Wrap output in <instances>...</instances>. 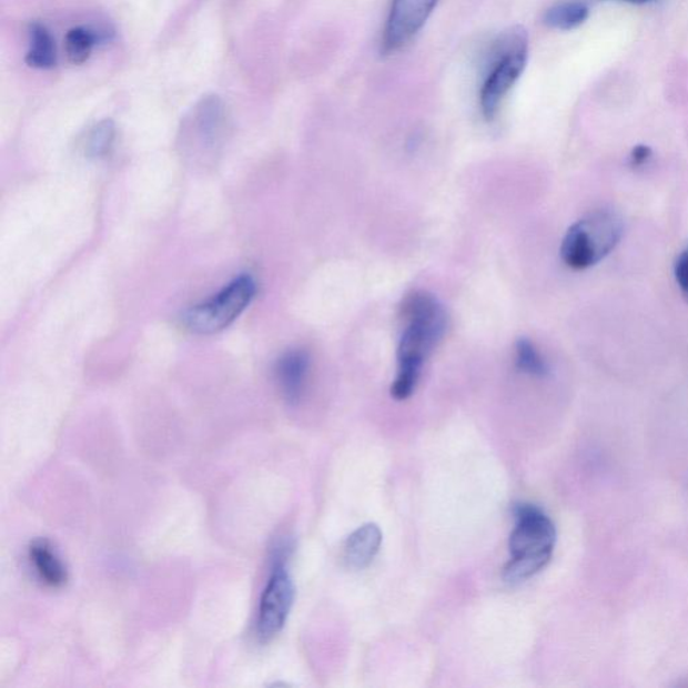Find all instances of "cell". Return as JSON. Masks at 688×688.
Instances as JSON below:
<instances>
[{"mask_svg":"<svg viewBox=\"0 0 688 688\" xmlns=\"http://www.w3.org/2000/svg\"><path fill=\"white\" fill-rule=\"evenodd\" d=\"M404 331L397 350V377L392 396L404 401L418 385L424 363L447 333L448 316L438 299L426 291H414L401 305Z\"/></svg>","mask_w":688,"mask_h":688,"instance_id":"6da1fadb","label":"cell"},{"mask_svg":"<svg viewBox=\"0 0 688 688\" xmlns=\"http://www.w3.org/2000/svg\"><path fill=\"white\" fill-rule=\"evenodd\" d=\"M514 514L516 526L509 537L513 559L503 573L507 583L525 581L543 570L550 563L557 540L556 526L543 509L518 505Z\"/></svg>","mask_w":688,"mask_h":688,"instance_id":"7a4b0ae2","label":"cell"},{"mask_svg":"<svg viewBox=\"0 0 688 688\" xmlns=\"http://www.w3.org/2000/svg\"><path fill=\"white\" fill-rule=\"evenodd\" d=\"M623 234L624 222L615 210H595L566 232L560 257L571 270H588L616 250Z\"/></svg>","mask_w":688,"mask_h":688,"instance_id":"3957f363","label":"cell"},{"mask_svg":"<svg viewBox=\"0 0 688 688\" xmlns=\"http://www.w3.org/2000/svg\"><path fill=\"white\" fill-rule=\"evenodd\" d=\"M528 37L516 27L496 38L489 50L487 73L480 89V108L484 118L494 120L503 101L520 79L526 68Z\"/></svg>","mask_w":688,"mask_h":688,"instance_id":"277c9868","label":"cell"},{"mask_svg":"<svg viewBox=\"0 0 688 688\" xmlns=\"http://www.w3.org/2000/svg\"><path fill=\"white\" fill-rule=\"evenodd\" d=\"M256 292L257 284L252 276L234 279L209 301L186 311L183 315L184 326L199 335L221 333L247 308Z\"/></svg>","mask_w":688,"mask_h":688,"instance_id":"5b68a950","label":"cell"},{"mask_svg":"<svg viewBox=\"0 0 688 688\" xmlns=\"http://www.w3.org/2000/svg\"><path fill=\"white\" fill-rule=\"evenodd\" d=\"M286 558L272 557L271 577L261 595L256 634L260 641H271L282 633L295 600V585L286 568Z\"/></svg>","mask_w":688,"mask_h":688,"instance_id":"8992f818","label":"cell"},{"mask_svg":"<svg viewBox=\"0 0 688 688\" xmlns=\"http://www.w3.org/2000/svg\"><path fill=\"white\" fill-rule=\"evenodd\" d=\"M438 2L439 0H393L382 38V53H397L409 44L424 28Z\"/></svg>","mask_w":688,"mask_h":688,"instance_id":"52a82bcc","label":"cell"},{"mask_svg":"<svg viewBox=\"0 0 688 688\" xmlns=\"http://www.w3.org/2000/svg\"><path fill=\"white\" fill-rule=\"evenodd\" d=\"M310 355L302 348L289 350L280 356L275 375L286 403L295 405L303 397L310 373Z\"/></svg>","mask_w":688,"mask_h":688,"instance_id":"ba28073f","label":"cell"},{"mask_svg":"<svg viewBox=\"0 0 688 688\" xmlns=\"http://www.w3.org/2000/svg\"><path fill=\"white\" fill-rule=\"evenodd\" d=\"M29 560L40 581L59 589L68 581V570L59 553L47 539H36L29 547Z\"/></svg>","mask_w":688,"mask_h":688,"instance_id":"9c48e42d","label":"cell"},{"mask_svg":"<svg viewBox=\"0 0 688 688\" xmlns=\"http://www.w3.org/2000/svg\"><path fill=\"white\" fill-rule=\"evenodd\" d=\"M382 545V532L377 525H363L350 535L344 546V559L350 568L360 570L367 568L377 556Z\"/></svg>","mask_w":688,"mask_h":688,"instance_id":"30bf717a","label":"cell"},{"mask_svg":"<svg viewBox=\"0 0 688 688\" xmlns=\"http://www.w3.org/2000/svg\"><path fill=\"white\" fill-rule=\"evenodd\" d=\"M589 12L588 3L583 0H566L547 10L544 21L549 28L569 31L581 27L589 18Z\"/></svg>","mask_w":688,"mask_h":688,"instance_id":"8fae6325","label":"cell"},{"mask_svg":"<svg viewBox=\"0 0 688 688\" xmlns=\"http://www.w3.org/2000/svg\"><path fill=\"white\" fill-rule=\"evenodd\" d=\"M30 67L38 69H50L55 67L57 54L55 44L52 36L47 28L40 23L31 24L30 28V50L27 55Z\"/></svg>","mask_w":688,"mask_h":688,"instance_id":"7c38bea8","label":"cell"},{"mask_svg":"<svg viewBox=\"0 0 688 688\" xmlns=\"http://www.w3.org/2000/svg\"><path fill=\"white\" fill-rule=\"evenodd\" d=\"M117 135L112 120H103L94 124L82 140V151L87 158L100 159L110 154Z\"/></svg>","mask_w":688,"mask_h":688,"instance_id":"4fadbf2b","label":"cell"},{"mask_svg":"<svg viewBox=\"0 0 688 688\" xmlns=\"http://www.w3.org/2000/svg\"><path fill=\"white\" fill-rule=\"evenodd\" d=\"M515 363L522 373L544 378L549 374V366L532 341L520 337L515 343Z\"/></svg>","mask_w":688,"mask_h":688,"instance_id":"5bb4252c","label":"cell"},{"mask_svg":"<svg viewBox=\"0 0 688 688\" xmlns=\"http://www.w3.org/2000/svg\"><path fill=\"white\" fill-rule=\"evenodd\" d=\"M94 37L91 31L82 28L70 30L65 38V50L70 62L81 65L91 57Z\"/></svg>","mask_w":688,"mask_h":688,"instance_id":"9a60e30c","label":"cell"},{"mask_svg":"<svg viewBox=\"0 0 688 688\" xmlns=\"http://www.w3.org/2000/svg\"><path fill=\"white\" fill-rule=\"evenodd\" d=\"M674 275L681 293L688 299V250L681 252L675 261Z\"/></svg>","mask_w":688,"mask_h":688,"instance_id":"2e32d148","label":"cell"},{"mask_svg":"<svg viewBox=\"0 0 688 688\" xmlns=\"http://www.w3.org/2000/svg\"><path fill=\"white\" fill-rule=\"evenodd\" d=\"M651 156L652 151L648 145H637L635 146L633 154H630V165L635 169L641 168V165H645Z\"/></svg>","mask_w":688,"mask_h":688,"instance_id":"e0dca14e","label":"cell"},{"mask_svg":"<svg viewBox=\"0 0 688 688\" xmlns=\"http://www.w3.org/2000/svg\"><path fill=\"white\" fill-rule=\"evenodd\" d=\"M616 2H624L629 4L643 6L655 2V0H616Z\"/></svg>","mask_w":688,"mask_h":688,"instance_id":"ac0fdd59","label":"cell"}]
</instances>
